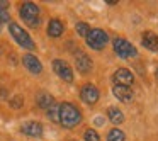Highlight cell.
<instances>
[{"label": "cell", "mask_w": 158, "mask_h": 141, "mask_svg": "<svg viewBox=\"0 0 158 141\" xmlns=\"http://www.w3.org/2000/svg\"><path fill=\"white\" fill-rule=\"evenodd\" d=\"M21 131L27 136H32V138H39L43 134V126L36 121H31V122H24L21 127Z\"/></svg>", "instance_id": "cell-10"}, {"label": "cell", "mask_w": 158, "mask_h": 141, "mask_svg": "<svg viewBox=\"0 0 158 141\" xmlns=\"http://www.w3.org/2000/svg\"><path fill=\"white\" fill-rule=\"evenodd\" d=\"M156 78H158V70H156Z\"/></svg>", "instance_id": "cell-23"}, {"label": "cell", "mask_w": 158, "mask_h": 141, "mask_svg": "<svg viewBox=\"0 0 158 141\" xmlns=\"http://www.w3.org/2000/svg\"><path fill=\"white\" fill-rule=\"evenodd\" d=\"M9 29H10V34L14 36V39H15V41H17L21 46H22V48L34 49V43H32L31 36H29L27 32H26L24 29L21 27V26H17L15 22H12V24L9 26Z\"/></svg>", "instance_id": "cell-4"}, {"label": "cell", "mask_w": 158, "mask_h": 141, "mask_svg": "<svg viewBox=\"0 0 158 141\" xmlns=\"http://www.w3.org/2000/svg\"><path fill=\"white\" fill-rule=\"evenodd\" d=\"M22 63H24L26 68H27L31 73H34V75L41 73V70H43V66H41V63H39V60L36 58L34 55H24V58H22Z\"/></svg>", "instance_id": "cell-9"}, {"label": "cell", "mask_w": 158, "mask_h": 141, "mask_svg": "<svg viewBox=\"0 0 158 141\" xmlns=\"http://www.w3.org/2000/svg\"><path fill=\"white\" fill-rule=\"evenodd\" d=\"M109 36L102 31V29H90V32L87 34V44L92 49H102L106 48Z\"/></svg>", "instance_id": "cell-3"}, {"label": "cell", "mask_w": 158, "mask_h": 141, "mask_svg": "<svg viewBox=\"0 0 158 141\" xmlns=\"http://www.w3.org/2000/svg\"><path fill=\"white\" fill-rule=\"evenodd\" d=\"M107 114H109V119L112 121L114 124H121L124 121V116L123 112H121L119 109H116V107H109V110H107Z\"/></svg>", "instance_id": "cell-16"}, {"label": "cell", "mask_w": 158, "mask_h": 141, "mask_svg": "<svg viewBox=\"0 0 158 141\" xmlns=\"http://www.w3.org/2000/svg\"><path fill=\"white\" fill-rule=\"evenodd\" d=\"M36 102H38V106L41 107V109H46V110H48L49 107L55 104V99H53L49 93L41 92V93H38V97H36Z\"/></svg>", "instance_id": "cell-15"}, {"label": "cell", "mask_w": 158, "mask_h": 141, "mask_svg": "<svg viewBox=\"0 0 158 141\" xmlns=\"http://www.w3.org/2000/svg\"><path fill=\"white\" fill-rule=\"evenodd\" d=\"M141 41H143L144 48H148L150 51H158V36L155 32H150V31L143 32Z\"/></svg>", "instance_id": "cell-13"}, {"label": "cell", "mask_w": 158, "mask_h": 141, "mask_svg": "<svg viewBox=\"0 0 158 141\" xmlns=\"http://www.w3.org/2000/svg\"><path fill=\"white\" fill-rule=\"evenodd\" d=\"M126 139V136H124V133L121 129H112L109 134H107V141H124Z\"/></svg>", "instance_id": "cell-17"}, {"label": "cell", "mask_w": 158, "mask_h": 141, "mask_svg": "<svg viewBox=\"0 0 158 141\" xmlns=\"http://www.w3.org/2000/svg\"><path fill=\"white\" fill-rule=\"evenodd\" d=\"M77 32H78L80 36H85L87 38V34L90 32L89 24H85V22H78V24H77Z\"/></svg>", "instance_id": "cell-18"}, {"label": "cell", "mask_w": 158, "mask_h": 141, "mask_svg": "<svg viewBox=\"0 0 158 141\" xmlns=\"http://www.w3.org/2000/svg\"><path fill=\"white\" fill-rule=\"evenodd\" d=\"M0 29H2V24H0Z\"/></svg>", "instance_id": "cell-24"}, {"label": "cell", "mask_w": 158, "mask_h": 141, "mask_svg": "<svg viewBox=\"0 0 158 141\" xmlns=\"http://www.w3.org/2000/svg\"><path fill=\"white\" fill-rule=\"evenodd\" d=\"M9 19H10V15H9L7 9L0 7V24H4V22H9Z\"/></svg>", "instance_id": "cell-21"}, {"label": "cell", "mask_w": 158, "mask_h": 141, "mask_svg": "<svg viewBox=\"0 0 158 141\" xmlns=\"http://www.w3.org/2000/svg\"><path fill=\"white\" fill-rule=\"evenodd\" d=\"M21 17L24 19V22L29 27H38L39 26V9L36 4L26 2L21 7Z\"/></svg>", "instance_id": "cell-2"}, {"label": "cell", "mask_w": 158, "mask_h": 141, "mask_svg": "<svg viewBox=\"0 0 158 141\" xmlns=\"http://www.w3.org/2000/svg\"><path fill=\"white\" fill-rule=\"evenodd\" d=\"M10 104H12V107H21L22 106V97L21 95H15L14 99L10 100Z\"/></svg>", "instance_id": "cell-22"}, {"label": "cell", "mask_w": 158, "mask_h": 141, "mask_svg": "<svg viewBox=\"0 0 158 141\" xmlns=\"http://www.w3.org/2000/svg\"><path fill=\"white\" fill-rule=\"evenodd\" d=\"M114 51L117 53V56H121V58H134V56L138 55L136 48H134L131 43H127L126 39H114Z\"/></svg>", "instance_id": "cell-5"}, {"label": "cell", "mask_w": 158, "mask_h": 141, "mask_svg": "<svg viewBox=\"0 0 158 141\" xmlns=\"http://www.w3.org/2000/svg\"><path fill=\"white\" fill-rule=\"evenodd\" d=\"M58 112H60V106H56V104H53V106L48 109V116L51 117L55 122H58Z\"/></svg>", "instance_id": "cell-19"}, {"label": "cell", "mask_w": 158, "mask_h": 141, "mask_svg": "<svg viewBox=\"0 0 158 141\" xmlns=\"http://www.w3.org/2000/svg\"><path fill=\"white\" fill-rule=\"evenodd\" d=\"M112 78H114V83H116V85H123V87H131V83L134 82L133 73L126 68H119L114 73Z\"/></svg>", "instance_id": "cell-7"}, {"label": "cell", "mask_w": 158, "mask_h": 141, "mask_svg": "<svg viewBox=\"0 0 158 141\" xmlns=\"http://www.w3.org/2000/svg\"><path fill=\"white\" fill-rule=\"evenodd\" d=\"M53 70H55V73L60 77V78H63L65 82H73V72L72 68H70V65L66 61H63V60H55L53 61Z\"/></svg>", "instance_id": "cell-6"}, {"label": "cell", "mask_w": 158, "mask_h": 141, "mask_svg": "<svg viewBox=\"0 0 158 141\" xmlns=\"http://www.w3.org/2000/svg\"><path fill=\"white\" fill-rule=\"evenodd\" d=\"M75 65H77V70H80L82 73H89L92 70V60L85 53H78L75 56Z\"/></svg>", "instance_id": "cell-12"}, {"label": "cell", "mask_w": 158, "mask_h": 141, "mask_svg": "<svg viewBox=\"0 0 158 141\" xmlns=\"http://www.w3.org/2000/svg\"><path fill=\"white\" fill-rule=\"evenodd\" d=\"M112 92H114V95H116L121 102H126L127 104V102H131V100H133V90H131V87L114 85Z\"/></svg>", "instance_id": "cell-11"}, {"label": "cell", "mask_w": 158, "mask_h": 141, "mask_svg": "<svg viewBox=\"0 0 158 141\" xmlns=\"http://www.w3.org/2000/svg\"><path fill=\"white\" fill-rule=\"evenodd\" d=\"M63 31H65V26H63L61 21H58V19L49 21V24H48V34L51 36V38H60V36L63 34Z\"/></svg>", "instance_id": "cell-14"}, {"label": "cell", "mask_w": 158, "mask_h": 141, "mask_svg": "<svg viewBox=\"0 0 158 141\" xmlns=\"http://www.w3.org/2000/svg\"><path fill=\"white\" fill-rule=\"evenodd\" d=\"M83 138H85V141H100L99 134H97L94 129H87L85 134H83Z\"/></svg>", "instance_id": "cell-20"}, {"label": "cell", "mask_w": 158, "mask_h": 141, "mask_svg": "<svg viewBox=\"0 0 158 141\" xmlns=\"http://www.w3.org/2000/svg\"><path fill=\"white\" fill-rule=\"evenodd\" d=\"M80 97H82V100L85 104H95L99 100V90H97V87L89 83V85H85L80 90Z\"/></svg>", "instance_id": "cell-8"}, {"label": "cell", "mask_w": 158, "mask_h": 141, "mask_svg": "<svg viewBox=\"0 0 158 141\" xmlns=\"http://www.w3.org/2000/svg\"><path fill=\"white\" fill-rule=\"evenodd\" d=\"M58 121L61 122L63 127H75L80 124V121H82V114H80V110L77 109L73 104L70 102H63L60 104V112H58Z\"/></svg>", "instance_id": "cell-1"}]
</instances>
